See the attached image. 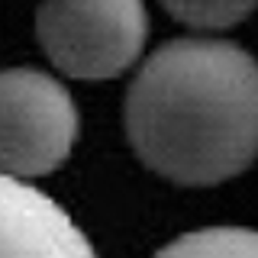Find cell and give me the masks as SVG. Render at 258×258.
<instances>
[{
	"instance_id": "cell-2",
	"label": "cell",
	"mask_w": 258,
	"mask_h": 258,
	"mask_svg": "<svg viewBox=\"0 0 258 258\" xmlns=\"http://www.w3.org/2000/svg\"><path fill=\"white\" fill-rule=\"evenodd\" d=\"M36 36L61 75L107 81L142 55L149 13L142 0H42Z\"/></svg>"
},
{
	"instance_id": "cell-5",
	"label": "cell",
	"mask_w": 258,
	"mask_h": 258,
	"mask_svg": "<svg viewBox=\"0 0 258 258\" xmlns=\"http://www.w3.org/2000/svg\"><path fill=\"white\" fill-rule=\"evenodd\" d=\"M152 258H258V229L207 226L168 242Z\"/></svg>"
},
{
	"instance_id": "cell-1",
	"label": "cell",
	"mask_w": 258,
	"mask_h": 258,
	"mask_svg": "<svg viewBox=\"0 0 258 258\" xmlns=\"http://www.w3.org/2000/svg\"><path fill=\"white\" fill-rule=\"evenodd\" d=\"M123 123L155 174L223 184L258 158V61L226 39H171L136 71Z\"/></svg>"
},
{
	"instance_id": "cell-4",
	"label": "cell",
	"mask_w": 258,
	"mask_h": 258,
	"mask_svg": "<svg viewBox=\"0 0 258 258\" xmlns=\"http://www.w3.org/2000/svg\"><path fill=\"white\" fill-rule=\"evenodd\" d=\"M0 258H97V252L48 194L0 174Z\"/></svg>"
},
{
	"instance_id": "cell-6",
	"label": "cell",
	"mask_w": 258,
	"mask_h": 258,
	"mask_svg": "<svg viewBox=\"0 0 258 258\" xmlns=\"http://www.w3.org/2000/svg\"><path fill=\"white\" fill-rule=\"evenodd\" d=\"M161 7L184 26L216 32L252 16L258 0H161Z\"/></svg>"
},
{
	"instance_id": "cell-3",
	"label": "cell",
	"mask_w": 258,
	"mask_h": 258,
	"mask_svg": "<svg viewBox=\"0 0 258 258\" xmlns=\"http://www.w3.org/2000/svg\"><path fill=\"white\" fill-rule=\"evenodd\" d=\"M81 116L61 81L39 68L0 71V174H52L78 142Z\"/></svg>"
}]
</instances>
